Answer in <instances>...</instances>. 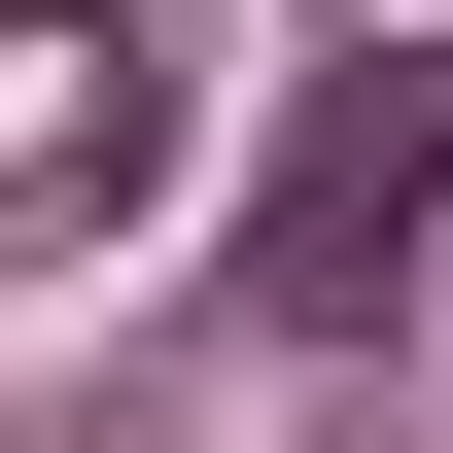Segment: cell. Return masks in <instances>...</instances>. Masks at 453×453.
<instances>
[{
	"mask_svg": "<svg viewBox=\"0 0 453 453\" xmlns=\"http://www.w3.org/2000/svg\"><path fill=\"white\" fill-rule=\"evenodd\" d=\"M418 210H453V35L280 105V174H244V314H384V280H418Z\"/></svg>",
	"mask_w": 453,
	"mask_h": 453,
	"instance_id": "6da1fadb",
	"label": "cell"
}]
</instances>
